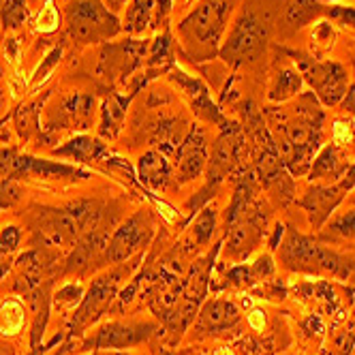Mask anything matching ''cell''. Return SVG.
<instances>
[{
    "label": "cell",
    "instance_id": "6da1fadb",
    "mask_svg": "<svg viewBox=\"0 0 355 355\" xmlns=\"http://www.w3.org/2000/svg\"><path fill=\"white\" fill-rule=\"evenodd\" d=\"M263 116L287 171L293 178H304L321 148L325 114L317 96L302 92L287 107L263 110Z\"/></svg>",
    "mask_w": 355,
    "mask_h": 355
},
{
    "label": "cell",
    "instance_id": "7a4b0ae2",
    "mask_svg": "<svg viewBox=\"0 0 355 355\" xmlns=\"http://www.w3.org/2000/svg\"><path fill=\"white\" fill-rule=\"evenodd\" d=\"M112 225L114 216L96 199H78L64 208H37L31 216L33 246L52 248L67 255L84 234Z\"/></svg>",
    "mask_w": 355,
    "mask_h": 355
},
{
    "label": "cell",
    "instance_id": "3957f363",
    "mask_svg": "<svg viewBox=\"0 0 355 355\" xmlns=\"http://www.w3.org/2000/svg\"><path fill=\"white\" fill-rule=\"evenodd\" d=\"M278 263L291 274L349 281L355 272V257L349 252L325 244L315 236H304L293 227H287L285 236L276 248Z\"/></svg>",
    "mask_w": 355,
    "mask_h": 355
},
{
    "label": "cell",
    "instance_id": "277c9868",
    "mask_svg": "<svg viewBox=\"0 0 355 355\" xmlns=\"http://www.w3.org/2000/svg\"><path fill=\"white\" fill-rule=\"evenodd\" d=\"M250 159V146L248 137L242 129V124L232 122L227 129H223L212 146V155L208 157V167H206V182L189 201L184 210L189 212L187 220L182 225H189L191 218L210 204V199L218 193L220 184L227 178H238L244 173L250 165L246 163Z\"/></svg>",
    "mask_w": 355,
    "mask_h": 355
},
{
    "label": "cell",
    "instance_id": "5b68a950",
    "mask_svg": "<svg viewBox=\"0 0 355 355\" xmlns=\"http://www.w3.org/2000/svg\"><path fill=\"white\" fill-rule=\"evenodd\" d=\"M141 261H144V252H139V255H135L129 261L112 266L107 272L98 274L94 278L92 285L86 289L82 302L78 304V309H75L69 317V323L64 329V340L82 338L88 332V327H92L110 311H114V304H116L122 283L141 268Z\"/></svg>",
    "mask_w": 355,
    "mask_h": 355
},
{
    "label": "cell",
    "instance_id": "8992f818",
    "mask_svg": "<svg viewBox=\"0 0 355 355\" xmlns=\"http://www.w3.org/2000/svg\"><path fill=\"white\" fill-rule=\"evenodd\" d=\"M236 0H201V3L178 24V37L193 62L210 60L218 54L227 21Z\"/></svg>",
    "mask_w": 355,
    "mask_h": 355
},
{
    "label": "cell",
    "instance_id": "52a82bcc",
    "mask_svg": "<svg viewBox=\"0 0 355 355\" xmlns=\"http://www.w3.org/2000/svg\"><path fill=\"white\" fill-rule=\"evenodd\" d=\"M67 35L78 45L107 43L122 33L120 17L103 0H69L64 7Z\"/></svg>",
    "mask_w": 355,
    "mask_h": 355
},
{
    "label": "cell",
    "instance_id": "ba28073f",
    "mask_svg": "<svg viewBox=\"0 0 355 355\" xmlns=\"http://www.w3.org/2000/svg\"><path fill=\"white\" fill-rule=\"evenodd\" d=\"M285 56L291 58L293 67L302 75V80L306 82L317 96V101L325 107L340 105L349 90V75L347 69L336 60H317L309 54L295 52V49H281Z\"/></svg>",
    "mask_w": 355,
    "mask_h": 355
},
{
    "label": "cell",
    "instance_id": "9c48e42d",
    "mask_svg": "<svg viewBox=\"0 0 355 355\" xmlns=\"http://www.w3.org/2000/svg\"><path fill=\"white\" fill-rule=\"evenodd\" d=\"M268 39H270L268 21L261 19L252 9L244 7L242 13L236 17L225 43L220 45L218 58H223L227 64H232V67L252 62L266 52Z\"/></svg>",
    "mask_w": 355,
    "mask_h": 355
},
{
    "label": "cell",
    "instance_id": "30bf717a",
    "mask_svg": "<svg viewBox=\"0 0 355 355\" xmlns=\"http://www.w3.org/2000/svg\"><path fill=\"white\" fill-rule=\"evenodd\" d=\"M155 210L139 208L110 236L103 252V266H118L144 252L155 240Z\"/></svg>",
    "mask_w": 355,
    "mask_h": 355
},
{
    "label": "cell",
    "instance_id": "8fae6325",
    "mask_svg": "<svg viewBox=\"0 0 355 355\" xmlns=\"http://www.w3.org/2000/svg\"><path fill=\"white\" fill-rule=\"evenodd\" d=\"M92 175L90 169L67 165L49 159H39L31 155H21L17 148H0V180L13 178H43V180H56V178H69V180H88Z\"/></svg>",
    "mask_w": 355,
    "mask_h": 355
},
{
    "label": "cell",
    "instance_id": "7c38bea8",
    "mask_svg": "<svg viewBox=\"0 0 355 355\" xmlns=\"http://www.w3.org/2000/svg\"><path fill=\"white\" fill-rule=\"evenodd\" d=\"M163 334L161 323L155 321H107L92 329L90 334L78 338V351H110L131 349L152 336Z\"/></svg>",
    "mask_w": 355,
    "mask_h": 355
},
{
    "label": "cell",
    "instance_id": "4fadbf2b",
    "mask_svg": "<svg viewBox=\"0 0 355 355\" xmlns=\"http://www.w3.org/2000/svg\"><path fill=\"white\" fill-rule=\"evenodd\" d=\"M150 43L146 39L129 37L124 41H107L98 54V78H103L110 86H122L141 69L144 58H148Z\"/></svg>",
    "mask_w": 355,
    "mask_h": 355
},
{
    "label": "cell",
    "instance_id": "5bb4252c",
    "mask_svg": "<svg viewBox=\"0 0 355 355\" xmlns=\"http://www.w3.org/2000/svg\"><path fill=\"white\" fill-rule=\"evenodd\" d=\"M96 112V96L88 92H73L69 96H62L60 103L54 107V112L47 114L45 129L41 131L39 139L52 141L60 131H88L94 122Z\"/></svg>",
    "mask_w": 355,
    "mask_h": 355
},
{
    "label": "cell",
    "instance_id": "9a60e30c",
    "mask_svg": "<svg viewBox=\"0 0 355 355\" xmlns=\"http://www.w3.org/2000/svg\"><path fill=\"white\" fill-rule=\"evenodd\" d=\"M110 242V227H98L84 234L64 257L62 278H80L90 276L94 270L103 268V252Z\"/></svg>",
    "mask_w": 355,
    "mask_h": 355
},
{
    "label": "cell",
    "instance_id": "2e32d148",
    "mask_svg": "<svg viewBox=\"0 0 355 355\" xmlns=\"http://www.w3.org/2000/svg\"><path fill=\"white\" fill-rule=\"evenodd\" d=\"M167 75L171 78V82L184 92V96L189 98V103H191V110L195 112L197 118H201L208 124L218 126L220 131L227 129V126L234 122V120H230L223 114L220 105L214 103V98H212L208 86L201 82L199 78H193V75L184 73L180 67H173Z\"/></svg>",
    "mask_w": 355,
    "mask_h": 355
},
{
    "label": "cell",
    "instance_id": "e0dca14e",
    "mask_svg": "<svg viewBox=\"0 0 355 355\" xmlns=\"http://www.w3.org/2000/svg\"><path fill=\"white\" fill-rule=\"evenodd\" d=\"M242 319L240 306L230 297H206L201 304V309L193 321V336L204 338V336H218L225 332H232L238 327Z\"/></svg>",
    "mask_w": 355,
    "mask_h": 355
},
{
    "label": "cell",
    "instance_id": "ac0fdd59",
    "mask_svg": "<svg viewBox=\"0 0 355 355\" xmlns=\"http://www.w3.org/2000/svg\"><path fill=\"white\" fill-rule=\"evenodd\" d=\"M347 195H349V191L340 182H334V184L315 182L304 191V195L300 199H295L293 204L306 212L311 227L315 232H319L321 227L332 218V214L347 199Z\"/></svg>",
    "mask_w": 355,
    "mask_h": 355
},
{
    "label": "cell",
    "instance_id": "d6986e66",
    "mask_svg": "<svg viewBox=\"0 0 355 355\" xmlns=\"http://www.w3.org/2000/svg\"><path fill=\"white\" fill-rule=\"evenodd\" d=\"M208 137L201 126L193 124L189 133L184 135V141L175 152V184L182 187L187 182H193L195 178L206 173L208 167Z\"/></svg>",
    "mask_w": 355,
    "mask_h": 355
},
{
    "label": "cell",
    "instance_id": "ffe728a7",
    "mask_svg": "<svg viewBox=\"0 0 355 355\" xmlns=\"http://www.w3.org/2000/svg\"><path fill=\"white\" fill-rule=\"evenodd\" d=\"M135 171H137L139 184L150 193H165L169 191V187H178L171 163L167 161L165 152H161L159 148L144 152L137 161Z\"/></svg>",
    "mask_w": 355,
    "mask_h": 355
},
{
    "label": "cell",
    "instance_id": "44dd1931",
    "mask_svg": "<svg viewBox=\"0 0 355 355\" xmlns=\"http://www.w3.org/2000/svg\"><path fill=\"white\" fill-rule=\"evenodd\" d=\"M110 155L107 144L101 137H90V135H75L69 141H64L58 148H52V157H60V159H71L75 163L82 165H94L101 167Z\"/></svg>",
    "mask_w": 355,
    "mask_h": 355
},
{
    "label": "cell",
    "instance_id": "7402d4cb",
    "mask_svg": "<svg viewBox=\"0 0 355 355\" xmlns=\"http://www.w3.org/2000/svg\"><path fill=\"white\" fill-rule=\"evenodd\" d=\"M349 161L343 155V148H336L334 144H327L323 148H319V152L313 159V165L306 173L309 182L315 184H334L345 175V171L349 169Z\"/></svg>",
    "mask_w": 355,
    "mask_h": 355
},
{
    "label": "cell",
    "instance_id": "603a6c76",
    "mask_svg": "<svg viewBox=\"0 0 355 355\" xmlns=\"http://www.w3.org/2000/svg\"><path fill=\"white\" fill-rule=\"evenodd\" d=\"M131 101H133V94H118L114 90L110 92L103 107H101V126H98L101 139H114L122 131L126 110H129Z\"/></svg>",
    "mask_w": 355,
    "mask_h": 355
},
{
    "label": "cell",
    "instance_id": "cb8c5ba5",
    "mask_svg": "<svg viewBox=\"0 0 355 355\" xmlns=\"http://www.w3.org/2000/svg\"><path fill=\"white\" fill-rule=\"evenodd\" d=\"M355 349V311L340 321H334L325 332L321 355H351Z\"/></svg>",
    "mask_w": 355,
    "mask_h": 355
},
{
    "label": "cell",
    "instance_id": "d4e9b609",
    "mask_svg": "<svg viewBox=\"0 0 355 355\" xmlns=\"http://www.w3.org/2000/svg\"><path fill=\"white\" fill-rule=\"evenodd\" d=\"M175 67V60H173V41H171V33L169 28L165 26L163 33L150 43V49H148V60H146V69L144 73L148 75L150 80H155L157 75L161 73H169L171 69Z\"/></svg>",
    "mask_w": 355,
    "mask_h": 355
},
{
    "label": "cell",
    "instance_id": "484cf974",
    "mask_svg": "<svg viewBox=\"0 0 355 355\" xmlns=\"http://www.w3.org/2000/svg\"><path fill=\"white\" fill-rule=\"evenodd\" d=\"M332 3H340V0H287L285 21L295 31L306 28L311 24L323 19L325 7Z\"/></svg>",
    "mask_w": 355,
    "mask_h": 355
},
{
    "label": "cell",
    "instance_id": "4316f807",
    "mask_svg": "<svg viewBox=\"0 0 355 355\" xmlns=\"http://www.w3.org/2000/svg\"><path fill=\"white\" fill-rule=\"evenodd\" d=\"M218 234V212L212 206H206L197 212V216L191 218L189 227V244L195 246V250H201L210 246L214 236Z\"/></svg>",
    "mask_w": 355,
    "mask_h": 355
},
{
    "label": "cell",
    "instance_id": "83f0119b",
    "mask_svg": "<svg viewBox=\"0 0 355 355\" xmlns=\"http://www.w3.org/2000/svg\"><path fill=\"white\" fill-rule=\"evenodd\" d=\"M317 238L323 240L325 244H353L355 242V208H349L340 212L338 216L329 218L317 232Z\"/></svg>",
    "mask_w": 355,
    "mask_h": 355
},
{
    "label": "cell",
    "instance_id": "f1b7e54d",
    "mask_svg": "<svg viewBox=\"0 0 355 355\" xmlns=\"http://www.w3.org/2000/svg\"><path fill=\"white\" fill-rule=\"evenodd\" d=\"M302 88H304V80L297 73V69L295 67H283V69H278L274 75L268 98L272 101V103H287V101L302 94Z\"/></svg>",
    "mask_w": 355,
    "mask_h": 355
},
{
    "label": "cell",
    "instance_id": "f546056e",
    "mask_svg": "<svg viewBox=\"0 0 355 355\" xmlns=\"http://www.w3.org/2000/svg\"><path fill=\"white\" fill-rule=\"evenodd\" d=\"M26 302L21 297L11 295L0 302V334L3 336H17L26 325Z\"/></svg>",
    "mask_w": 355,
    "mask_h": 355
},
{
    "label": "cell",
    "instance_id": "4dcf8cb0",
    "mask_svg": "<svg viewBox=\"0 0 355 355\" xmlns=\"http://www.w3.org/2000/svg\"><path fill=\"white\" fill-rule=\"evenodd\" d=\"M49 94H43L41 101H35V103H26L13 112V120H15V131L19 135L21 141H28L35 133L41 135V124H39V116H41V107H43V101Z\"/></svg>",
    "mask_w": 355,
    "mask_h": 355
},
{
    "label": "cell",
    "instance_id": "1f68e13d",
    "mask_svg": "<svg viewBox=\"0 0 355 355\" xmlns=\"http://www.w3.org/2000/svg\"><path fill=\"white\" fill-rule=\"evenodd\" d=\"M21 242V230L17 225H7L0 230V283L15 266V252Z\"/></svg>",
    "mask_w": 355,
    "mask_h": 355
},
{
    "label": "cell",
    "instance_id": "d6a6232c",
    "mask_svg": "<svg viewBox=\"0 0 355 355\" xmlns=\"http://www.w3.org/2000/svg\"><path fill=\"white\" fill-rule=\"evenodd\" d=\"M84 293H86L84 287H82L80 283H75V281L62 285V287L52 295V313L58 311V313H67V315L71 317V313H73L75 309H78V304L82 302Z\"/></svg>",
    "mask_w": 355,
    "mask_h": 355
},
{
    "label": "cell",
    "instance_id": "836d02e7",
    "mask_svg": "<svg viewBox=\"0 0 355 355\" xmlns=\"http://www.w3.org/2000/svg\"><path fill=\"white\" fill-rule=\"evenodd\" d=\"M0 21L5 31H15L28 21V0H0Z\"/></svg>",
    "mask_w": 355,
    "mask_h": 355
},
{
    "label": "cell",
    "instance_id": "e575fe53",
    "mask_svg": "<svg viewBox=\"0 0 355 355\" xmlns=\"http://www.w3.org/2000/svg\"><path fill=\"white\" fill-rule=\"evenodd\" d=\"M35 28L41 35H52L60 28V11L54 0H45V5L39 9L37 19H35Z\"/></svg>",
    "mask_w": 355,
    "mask_h": 355
},
{
    "label": "cell",
    "instance_id": "d590c367",
    "mask_svg": "<svg viewBox=\"0 0 355 355\" xmlns=\"http://www.w3.org/2000/svg\"><path fill=\"white\" fill-rule=\"evenodd\" d=\"M323 19L338 24L340 28H349L355 33V7L349 5H340V3H332L325 7Z\"/></svg>",
    "mask_w": 355,
    "mask_h": 355
},
{
    "label": "cell",
    "instance_id": "8d00e7d4",
    "mask_svg": "<svg viewBox=\"0 0 355 355\" xmlns=\"http://www.w3.org/2000/svg\"><path fill=\"white\" fill-rule=\"evenodd\" d=\"M60 58H62V47H60V45H58V47H52V52H49V54L41 60L39 69H37L35 75H33V82H31V88H33V90L41 88V84H45V82L49 80V75H52V71L58 67Z\"/></svg>",
    "mask_w": 355,
    "mask_h": 355
},
{
    "label": "cell",
    "instance_id": "74e56055",
    "mask_svg": "<svg viewBox=\"0 0 355 355\" xmlns=\"http://www.w3.org/2000/svg\"><path fill=\"white\" fill-rule=\"evenodd\" d=\"M332 144L336 148H347L355 144V131H353V122L349 118H336L332 126Z\"/></svg>",
    "mask_w": 355,
    "mask_h": 355
},
{
    "label": "cell",
    "instance_id": "f35d334b",
    "mask_svg": "<svg viewBox=\"0 0 355 355\" xmlns=\"http://www.w3.org/2000/svg\"><path fill=\"white\" fill-rule=\"evenodd\" d=\"M19 199H21L19 180H13V178H5V180H0V210L13 208Z\"/></svg>",
    "mask_w": 355,
    "mask_h": 355
},
{
    "label": "cell",
    "instance_id": "ab89813d",
    "mask_svg": "<svg viewBox=\"0 0 355 355\" xmlns=\"http://www.w3.org/2000/svg\"><path fill=\"white\" fill-rule=\"evenodd\" d=\"M340 110H343L347 116H355V82L349 86L345 98L340 101Z\"/></svg>",
    "mask_w": 355,
    "mask_h": 355
},
{
    "label": "cell",
    "instance_id": "60d3db41",
    "mask_svg": "<svg viewBox=\"0 0 355 355\" xmlns=\"http://www.w3.org/2000/svg\"><path fill=\"white\" fill-rule=\"evenodd\" d=\"M248 325H250L252 329H257V332H261L263 325H266V313L259 311V309H252L250 315H248Z\"/></svg>",
    "mask_w": 355,
    "mask_h": 355
},
{
    "label": "cell",
    "instance_id": "b9f144b4",
    "mask_svg": "<svg viewBox=\"0 0 355 355\" xmlns=\"http://www.w3.org/2000/svg\"><path fill=\"white\" fill-rule=\"evenodd\" d=\"M103 3L107 5V9H110V11H114V13L118 15V13H120V11L126 7V5L131 3V0H103Z\"/></svg>",
    "mask_w": 355,
    "mask_h": 355
},
{
    "label": "cell",
    "instance_id": "7bdbcfd3",
    "mask_svg": "<svg viewBox=\"0 0 355 355\" xmlns=\"http://www.w3.org/2000/svg\"><path fill=\"white\" fill-rule=\"evenodd\" d=\"M54 345L52 343H41V345H35V347H31V351L26 353V355H45L49 349H52Z\"/></svg>",
    "mask_w": 355,
    "mask_h": 355
},
{
    "label": "cell",
    "instance_id": "ee69618b",
    "mask_svg": "<svg viewBox=\"0 0 355 355\" xmlns=\"http://www.w3.org/2000/svg\"><path fill=\"white\" fill-rule=\"evenodd\" d=\"M212 355H236V353H234V349H232V347H220V349H218V351H214Z\"/></svg>",
    "mask_w": 355,
    "mask_h": 355
},
{
    "label": "cell",
    "instance_id": "f6af8a7d",
    "mask_svg": "<svg viewBox=\"0 0 355 355\" xmlns=\"http://www.w3.org/2000/svg\"><path fill=\"white\" fill-rule=\"evenodd\" d=\"M351 204L355 206V193H353V197H351Z\"/></svg>",
    "mask_w": 355,
    "mask_h": 355
},
{
    "label": "cell",
    "instance_id": "bcb514c9",
    "mask_svg": "<svg viewBox=\"0 0 355 355\" xmlns=\"http://www.w3.org/2000/svg\"><path fill=\"white\" fill-rule=\"evenodd\" d=\"M182 3H193V0H182Z\"/></svg>",
    "mask_w": 355,
    "mask_h": 355
},
{
    "label": "cell",
    "instance_id": "7dc6e473",
    "mask_svg": "<svg viewBox=\"0 0 355 355\" xmlns=\"http://www.w3.org/2000/svg\"><path fill=\"white\" fill-rule=\"evenodd\" d=\"M116 355H129V353H116Z\"/></svg>",
    "mask_w": 355,
    "mask_h": 355
},
{
    "label": "cell",
    "instance_id": "c3c4849f",
    "mask_svg": "<svg viewBox=\"0 0 355 355\" xmlns=\"http://www.w3.org/2000/svg\"><path fill=\"white\" fill-rule=\"evenodd\" d=\"M187 355H195V353H187ZM197 355H201V353H197Z\"/></svg>",
    "mask_w": 355,
    "mask_h": 355
},
{
    "label": "cell",
    "instance_id": "681fc988",
    "mask_svg": "<svg viewBox=\"0 0 355 355\" xmlns=\"http://www.w3.org/2000/svg\"><path fill=\"white\" fill-rule=\"evenodd\" d=\"M351 355H355V349H353V353H351Z\"/></svg>",
    "mask_w": 355,
    "mask_h": 355
}]
</instances>
